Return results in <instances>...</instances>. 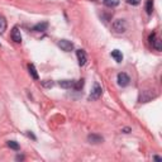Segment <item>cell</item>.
Segmentation results:
<instances>
[{"mask_svg":"<svg viewBox=\"0 0 162 162\" xmlns=\"http://www.w3.org/2000/svg\"><path fill=\"white\" fill-rule=\"evenodd\" d=\"M127 27L128 25H127V20L126 19H117L112 24V29L117 34H123L127 31Z\"/></svg>","mask_w":162,"mask_h":162,"instance_id":"6da1fadb","label":"cell"},{"mask_svg":"<svg viewBox=\"0 0 162 162\" xmlns=\"http://www.w3.org/2000/svg\"><path fill=\"white\" fill-rule=\"evenodd\" d=\"M101 94H103V89H101V86H100L98 83H95V84H94V87H92L91 92H90V95H89V100H90V101H94V100L100 99Z\"/></svg>","mask_w":162,"mask_h":162,"instance_id":"7a4b0ae2","label":"cell"},{"mask_svg":"<svg viewBox=\"0 0 162 162\" xmlns=\"http://www.w3.org/2000/svg\"><path fill=\"white\" fill-rule=\"evenodd\" d=\"M153 91V90H152ZM151 90H144L141 92V95H139V103H148V101H151L152 99H155L157 96V94L156 92H152Z\"/></svg>","mask_w":162,"mask_h":162,"instance_id":"3957f363","label":"cell"},{"mask_svg":"<svg viewBox=\"0 0 162 162\" xmlns=\"http://www.w3.org/2000/svg\"><path fill=\"white\" fill-rule=\"evenodd\" d=\"M117 81H118V85L122 86V87H126L129 85L130 83V77L126 74V72H119L118 74V77H117Z\"/></svg>","mask_w":162,"mask_h":162,"instance_id":"277c9868","label":"cell"},{"mask_svg":"<svg viewBox=\"0 0 162 162\" xmlns=\"http://www.w3.org/2000/svg\"><path fill=\"white\" fill-rule=\"evenodd\" d=\"M58 47L65 52H71L74 49V43L69 39H60L58 40Z\"/></svg>","mask_w":162,"mask_h":162,"instance_id":"5b68a950","label":"cell"},{"mask_svg":"<svg viewBox=\"0 0 162 162\" xmlns=\"http://www.w3.org/2000/svg\"><path fill=\"white\" fill-rule=\"evenodd\" d=\"M87 141L91 143V144H99V143H103L104 138L99 134H95V133H91L87 136Z\"/></svg>","mask_w":162,"mask_h":162,"instance_id":"8992f818","label":"cell"},{"mask_svg":"<svg viewBox=\"0 0 162 162\" xmlns=\"http://www.w3.org/2000/svg\"><path fill=\"white\" fill-rule=\"evenodd\" d=\"M76 56H77V60H79V65L80 66H84L87 61V57H86V53L84 49H77L76 51Z\"/></svg>","mask_w":162,"mask_h":162,"instance_id":"52a82bcc","label":"cell"},{"mask_svg":"<svg viewBox=\"0 0 162 162\" xmlns=\"http://www.w3.org/2000/svg\"><path fill=\"white\" fill-rule=\"evenodd\" d=\"M11 39L14 40L15 43H20L22 42V34H20V31H19V28L18 27H14V28L11 29Z\"/></svg>","mask_w":162,"mask_h":162,"instance_id":"ba28073f","label":"cell"},{"mask_svg":"<svg viewBox=\"0 0 162 162\" xmlns=\"http://www.w3.org/2000/svg\"><path fill=\"white\" fill-rule=\"evenodd\" d=\"M47 28H48V22H40V23H37L33 27L32 31H34V32H45V31H47Z\"/></svg>","mask_w":162,"mask_h":162,"instance_id":"9c48e42d","label":"cell"},{"mask_svg":"<svg viewBox=\"0 0 162 162\" xmlns=\"http://www.w3.org/2000/svg\"><path fill=\"white\" fill-rule=\"evenodd\" d=\"M58 85L62 89H74L75 81L74 80H61V81H58Z\"/></svg>","mask_w":162,"mask_h":162,"instance_id":"30bf717a","label":"cell"},{"mask_svg":"<svg viewBox=\"0 0 162 162\" xmlns=\"http://www.w3.org/2000/svg\"><path fill=\"white\" fill-rule=\"evenodd\" d=\"M112 57H113L117 62H122V61H123V55H122V52H120L119 49L112 51Z\"/></svg>","mask_w":162,"mask_h":162,"instance_id":"8fae6325","label":"cell"},{"mask_svg":"<svg viewBox=\"0 0 162 162\" xmlns=\"http://www.w3.org/2000/svg\"><path fill=\"white\" fill-rule=\"evenodd\" d=\"M151 45H152V47L156 49V51H161L162 49V45H161V39H158V38H153L151 42H150Z\"/></svg>","mask_w":162,"mask_h":162,"instance_id":"7c38bea8","label":"cell"},{"mask_svg":"<svg viewBox=\"0 0 162 162\" xmlns=\"http://www.w3.org/2000/svg\"><path fill=\"white\" fill-rule=\"evenodd\" d=\"M103 4L108 8H115L119 5V0H103Z\"/></svg>","mask_w":162,"mask_h":162,"instance_id":"4fadbf2b","label":"cell"},{"mask_svg":"<svg viewBox=\"0 0 162 162\" xmlns=\"http://www.w3.org/2000/svg\"><path fill=\"white\" fill-rule=\"evenodd\" d=\"M28 70H29L31 76H32L34 80H38V79H39L38 72H37V70H36V67H34V65H33V63H29V65H28Z\"/></svg>","mask_w":162,"mask_h":162,"instance_id":"5bb4252c","label":"cell"},{"mask_svg":"<svg viewBox=\"0 0 162 162\" xmlns=\"http://www.w3.org/2000/svg\"><path fill=\"white\" fill-rule=\"evenodd\" d=\"M6 31V19L4 15L0 14V34H3Z\"/></svg>","mask_w":162,"mask_h":162,"instance_id":"9a60e30c","label":"cell"},{"mask_svg":"<svg viewBox=\"0 0 162 162\" xmlns=\"http://www.w3.org/2000/svg\"><path fill=\"white\" fill-rule=\"evenodd\" d=\"M6 146H8L9 148H11V150H14V151H19V150H20L19 143L15 142V141H8V142H6Z\"/></svg>","mask_w":162,"mask_h":162,"instance_id":"2e32d148","label":"cell"},{"mask_svg":"<svg viewBox=\"0 0 162 162\" xmlns=\"http://www.w3.org/2000/svg\"><path fill=\"white\" fill-rule=\"evenodd\" d=\"M146 11H147L148 15L152 14V11H153V0H147V3H146Z\"/></svg>","mask_w":162,"mask_h":162,"instance_id":"e0dca14e","label":"cell"},{"mask_svg":"<svg viewBox=\"0 0 162 162\" xmlns=\"http://www.w3.org/2000/svg\"><path fill=\"white\" fill-rule=\"evenodd\" d=\"M84 87V80L81 79V80H79V81H75V86H74V90H76V91H79V90H81Z\"/></svg>","mask_w":162,"mask_h":162,"instance_id":"ac0fdd59","label":"cell"},{"mask_svg":"<svg viewBox=\"0 0 162 162\" xmlns=\"http://www.w3.org/2000/svg\"><path fill=\"white\" fill-rule=\"evenodd\" d=\"M42 85H43L45 87H52V86H53V81L45 80V81H42Z\"/></svg>","mask_w":162,"mask_h":162,"instance_id":"d6986e66","label":"cell"},{"mask_svg":"<svg viewBox=\"0 0 162 162\" xmlns=\"http://www.w3.org/2000/svg\"><path fill=\"white\" fill-rule=\"evenodd\" d=\"M127 3L130 5H138L141 3V0H127Z\"/></svg>","mask_w":162,"mask_h":162,"instance_id":"ffe728a7","label":"cell"},{"mask_svg":"<svg viewBox=\"0 0 162 162\" xmlns=\"http://www.w3.org/2000/svg\"><path fill=\"white\" fill-rule=\"evenodd\" d=\"M25 134H27V136H28V137H31L32 139H37V138H36V136H34V134H33V133H31V132H27Z\"/></svg>","mask_w":162,"mask_h":162,"instance_id":"44dd1931","label":"cell"},{"mask_svg":"<svg viewBox=\"0 0 162 162\" xmlns=\"http://www.w3.org/2000/svg\"><path fill=\"white\" fill-rule=\"evenodd\" d=\"M15 160H17V161H23V160H24V156H22V155H18V156L15 157Z\"/></svg>","mask_w":162,"mask_h":162,"instance_id":"7402d4cb","label":"cell"},{"mask_svg":"<svg viewBox=\"0 0 162 162\" xmlns=\"http://www.w3.org/2000/svg\"><path fill=\"white\" fill-rule=\"evenodd\" d=\"M153 160H156V161H162V158H161L160 156H155V157H153Z\"/></svg>","mask_w":162,"mask_h":162,"instance_id":"603a6c76","label":"cell"},{"mask_svg":"<svg viewBox=\"0 0 162 162\" xmlns=\"http://www.w3.org/2000/svg\"><path fill=\"white\" fill-rule=\"evenodd\" d=\"M123 132H124V133H129V132H130V128H124Z\"/></svg>","mask_w":162,"mask_h":162,"instance_id":"cb8c5ba5","label":"cell"}]
</instances>
